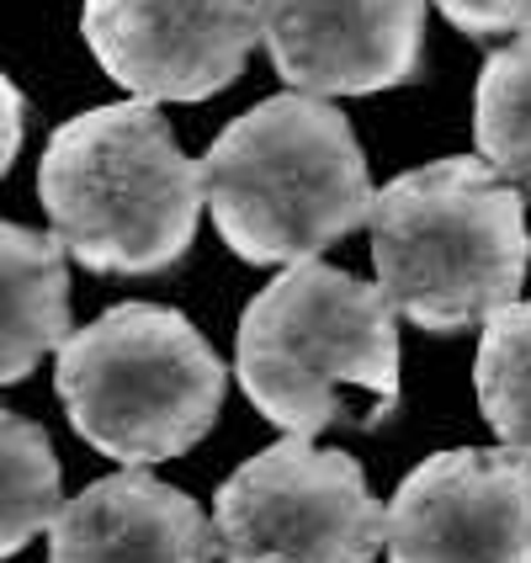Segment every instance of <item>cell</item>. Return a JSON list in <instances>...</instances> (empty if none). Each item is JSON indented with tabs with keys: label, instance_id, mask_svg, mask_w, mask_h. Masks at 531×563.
Here are the masks:
<instances>
[{
	"label": "cell",
	"instance_id": "6da1fadb",
	"mask_svg": "<svg viewBox=\"0 0 531 563\" xmlns=\"http://www.w3.org/2000/svg\"><path fill=\"white\" fill-rule=\"evenodd\" d=\"M377 292L414 330L457 335L516 303L531 266L521 191L484 159L452 155L373 191Z\"/></svg>",
	"mask_w": 531,
	"mask_h": 563
},
{
	"label": "cell",
	"instance_id": "7a4b0ae2",
	"mask_svg": "<svg viewBox=\"0 0 531 563\" xmlns=\"http://www.w3.org/2000/svg\"><path fill=\"white\" fill-rule=\"evenodd\" d=\"M202 187L223 245L251 266H303L373 213V176L341 107L272 96L202 155Z\"/></svg>",
	"mask_w": 531,
	"mask_h": 563
},
{
	"label": "cell",
	"instance_id": "3957f363",
	"mask_svg": "<svg viewBox=\"0 0 531 563\" xmlns=\"http://www.w3.org/2000/svg\"><path fill=\"white\" fill-rule=\"evenodd\" d=\"M37 197L64 255L112 277L176 266L208 208L202 165L176 150V133L150 101L91 107L54 128Z\"/></svg>",
	"mask_w": 531,
	"mask_h": 563
},
{
	"label": "cell",
	"instance_id": "277c9868",
	"mask_svg": "<svg viewBox=\"0 0 531 563\" xmlns=\"http://www.w3.org/2000/svg\"><path fill=\"white\" fill-rule=\"evenodd\" d=\"M234 377L277 431L309 441L356 426L345 388L373 394L377 420L399 405V313L341 266H287L251 298L234 335Z\"/></svg>",
	"mask_w": 531,
	"mask_h": 563
},
{
	"label": "cell",
	"instance_id": "5b68a950",
	"mask_svg": "<svg viewBox=\"0 0 531 563\" xmlns=\"http://www.w3.org/2000/svg\"><path fill=\"white\" fill-rule=\"evenodd\" d=\"M54 388L69 426L101 457L150 468L191 452L213 431L229 373L187 313L118 303L86 330H69Z\"/></svg>",
	"mask_w": 531,
	"mask_h": 563
},
{
	"label": "cell",
	"instance_id": "8992f818",
	"mask_svg": "<svg viewBox=\"0 0 531 563\" xmlns=\"http://www.w3.org/2000/svg\"><path fill=\"white\" fill-rule=\"evenodd\" d=\"M213 542L223 563H373L383 500L351 452L287 437L219 484Z\"/></svg>",
	"mask_w": 531,
	"mask_h": 563
},
{
	"label": "cell",
	"instance_id": "52a82bcc",
	"mask_svg": "<svg viewBox=\"0 0 531 563\" xmlns=\"http://www.w3.org/2000/svg\"><path fill=\"white\" fill-rule=\"evenodd\" d=\"M388 563H531V463L452 446L414 463L383 505Z\"/></svg>",
	"mask_w": 531,
	"mask_h": 563
},
{
	"label": "cell",
	"instance_id": "ba28073f",
	"mask_svg": "<svg viewBox=\"0 0 531 563\" xmlns=\"http://www.w3.org/2000/svg\"><path fill=\"white\" fill-rule=\"evenodd\" d=\"M96 64L139 101H208L261 43L255 0H86Z\"/></svg>",
	"mask_w": 531,
	"mask_h": 563
},
{
	"label": "cell",
	"instance_id": "9c48e42d",
	"mask_svg": "<svg viewBox=\"0 0 531 563\" xmlns=\"http://www.w3.org/2000/svg\"><path fill=\"white\" fill-rule=\"evenodd\" d=\"M255 27L298 96H373L420 69L425 0H255Z\"/></svg>",
	"mask_w": 531,
	"mask_h": 563
},
{
	"label": "cell",
	"instance_id": "30bf717a",
	"mask_svg": "<svg viewBox=\"0 0 531 563\" xmlns=\"http://www.w3.org/2000/svg\"><path fill=\"white\" fill-rule=\"evenodd\" d=\"M213 521L144 468L96 478L48 527V563H213Z\"/></svg>",
	"mask_w": 531,
	"mask_h": 563
},
{
	"label": "cell",
	"instance_id": "8fae6325",
	"mask_svg": "<svg viewBox=\"0 0 531 563\" xmlns=\"http://www.w3.org/2000/svg\"><path fill=\"white\" fill-rule=\"evenodd\" d=\"M69 341V261L54 234L0 219V383Z\"/></svg>",
	"mask_w": 531,
	"mask_h": 563
},
{
	"label": "cell",
	"instance_id": "7c38bea8",
	"mask_svg": "<svg viewBox=\"0 0 531 563\" xmlns=\"http://www.w3.org/2000/svg\"><path fill=\"white\" fill-rule=\"evenodd\" d=\"M473 139H478V159L500 181L531 191V27L500 43L478 69Z\"/></svg>",
	"mask_w": 531,
	"mask_h": 563
},
{
	"label": "cell",
	"instance_id": "4fadbf2b",
	"mask_svg": "<svg viewBox=\"0 0 531 563\" xmlns=\"http://www.w3.org/2000/svg\"><path fill=\"white\" fill-rule=\"evenodd\" d=\"M59 505L64 484L48 431L0 405V559L22 553L37 532H48Z\"/></svg>",
	"mask_w": 531,
	"mask_h": 563
},
{
	"label": "cell",
	"instance_id": "5bb4252c",
	"mask_svg": "<svg viewBox=\"0 0 531 563\" xmlns=\"http://www.w3.org/2000/svg\"><path fill=\"white\" fill-rule=\"evenodd\" d=\"M478 409L505 441V452L531 463V303H510L484 324L473 362Z\"/></svg>",
	"mask_w": 531,
	"mask_h": 563
},
{
	"label": "cell",
	"instance_id": "9a60e30c",
	"mask_svg": "<svg viewBox=\"0 0 531 563\" xmlns=\"http://www.w3.org/2000/svg\"><path fill=\"white\" fill-rule=\"evenodd\" d=\"M436 11L463 27L468 37H495V32L531 27V0H436Z\"/></svg>",
	"mask_w": 531,
	"mask_h": 563
},
{
	"label": "cell",
	"instance_id": "2e32d148",
	"mask_svg": "<svg viewBox=\"0 0 531 563\" xmlns=\"http://www.w3.org/2000/svg\"><path fill=\"white\" fill-rule=\"evenodd\" d=\"M22 133H27V101L16 91V80L0 69V181H5L16 150H22Z\"/></svg>",
	"mask_w": 531,
	"mask_h": 563
}]
</instances>
